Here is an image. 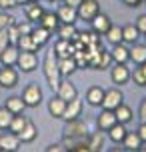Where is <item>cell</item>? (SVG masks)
I'll list each match as a JSON object with an SVG mask.
<instances>
[{"label":"cell","mask_w":146,"mask_h":152,"mask_svg":"<svg viewBox=\"0 0 146 152\" xmlns=\"http://www.w3.org/2000/svg\"><path fill=\"white\" fill-rule=\"evenodd\" d=\"M76 10H78V18H80V20L90 22L94 16L100 12V4H98V0H82Z\"/></svg>","instance_id":"obj_3"},{"label":"cell","mask_w":146,"mask_h":152,"mask_svg":"<svg viewBox=\"0 0 146 152\" xmlns=\"http://www.w3.org/2000/svg\"><path fill=\"white\" fill-rule=\"evenodd\" d=\"M106 36V40L110 42V44L114 46V44H120V42H124V38H122V26H110L108 28V32L104 34Z\"/></svg>","instance_id":"obj_34"},{"label":"cell","mask_w":146,"mask_h":152,"mask_svg":"<svg viewBox=\"0 0 146 152\" xmlns=\"http://www.w3.org/2000/svg\"><path fill=\"white\" fill-rule=\"evenodd\" d=\"M104 148V136L102 132H94L88 136V152H100Z\"/></svg>","instance_id":"obj_30"},{"label":"cell","mask_w":146,"mask_h":152,"mask_svg":"<svg viewBox=\"0 0 146 152\" xmlns=\"http://www.w3.org/2000/svg\"><path fill=\"white\" fill-rule=\"evenodd\" d=\"M16 2H18V4H22V6H24V4H26L28 0H16Z\"/></svg>","instance_id":"obj_49"},{"label":"cell","mask_w":146,"mask_h":152,"mask_svg":"<svg viewBox=\"0 0 146 152\" xmlns=\"http://www.w3.org/2000/svg\"><path fill=\"white\" fill-rule=\"evenodd\" d=\"M36 136H38V128H36V124H34V122H30V120L26 122V126L18 132V138H20V142H24V144L34 142V140H36Z\"/></svg>","instance_id":"obj_18"},{"label":"cell","mask_w":146,"mask_h":152,"mask_svg":"<svg viewBox=\"0 0 146 152\" xmlns=\"http://www.w3.org/2000/svg\"><path fill=\"white\" fill-rule=\"evenodd\" d=\"M64 136H88V124L84 120H80V118L66 120Z\"/></svg>","instance_id":"obj_7"},{"label":"cell","mask_w":146,"mask_h":152,"mask_svg":"<svg viewBox=\"0 0 146 152\" xmlns=\"http://www.w3.org/2000/svg\"><path fill=\"white\" fill-rule=\"evenodd\" d=\"M6 108L10 110V112H14V114H22L24 108H26V104H24L22 96H10V98L6 100Z\"/></svg>","instance_id":"obj_32"},{"label":"cell","mask_w":146,"mask_h":152,"mask_svg":"<svg viewBox=\"0 0 146 152\" xmlns=\"http://www.w3.org/2000/svg\"><path fill=\"white\" fill-rule=\"evenodd\" d=\"M30 36L34 38V42L42 48V46H46L48 40H50V30H48V28H44V26H38V28H32Z\"/></svg>","instance_id":"obj_25"},{"label":"cell","mask_w":146,"mask_h":152,"mask_svg":"<svg viewBox=\"0 0 146 152\" xmlns=\"http://www.w3.org/2000/svg\"><path fill=\"white\" fill-rule=\"evenodd\" d=\"M58 32H60V38L70 40V42H74L78 38V30L74 24H62V26H58Z\"/></svg>","instance_id":"obj_33"},{"label":"cell","mask_w":146,"mask_h":152,"mask_svg":"<svg viewBox=\"0 0 146 152\" xmlns=\"http://www.w3.org/2000/svg\"><path fill=\"white\" fill-rule=\"evenodd\" d=\"M58 68H60L62 76H72L78 70V64L74 56H64V58H58Z\"/></svg>","instance_id":"obj_20"},{"label":"cell","mask_w":146,"mask_h":152,"mask_svg":"<svg viewBox=\"0 0 146 152\" xmlns=\"http://www.w3.org/2000/svg\"><path fill=\"white\" fill-rule=\"evenodd\" d=\"M56 14H58L62 24H74L78 20V10L74 6H68V4H62Z\"/></svg>","instance_id":"obj_14"},{"label":"cell","mask_w":146,"mask_h":152,"mask_svg":"<svg viewBox=\"0 0 146 152\" xmlns=\"http://www.w3.org/2000/svg\"><path fill=\"white\" fill-rule=\"evenodd\" d=\"M138 34H140V30L136 28V24H126V26H122V38H124V42L134 44V42L138 40Z\"/></svg>","instance_id":"obj_31"},{"label":"cell","mask_w":146,"mask_h":152,"mask_svg":"<svg viewBox=\"0 0 146 152\" xmlns=\"http://www.w3.org/2000/svg\"><path fill=\"white\" fill-rule=\"evenodd\" d=\"M80 114H82V100L74 98L66 102V108H64V114H62V118L64 120H74V118H80Z\"/></svg>","instance_id":"obj_12"},{"label":"cell","mask_w":146,"mask_h":152,"mask_svg":"<svg viewBox=\"0 0 146 152\" xmlns=\"http://www.w3.org/2000/svg\"><path fill=\"white\" fill-rule=\"evenodd\" d=\"M54 52H56V56L58 58H64V56H72V54L76 52V46H74V42H70V40H64V38H60L56 44H54Z\"/></svg>","instance_id":"obj_17"},{"label":"cell","mask_w":146,"mask_h":152,"mask_svg":"<svg viewBox=\"0 0 146 152\" xmlns=\"http://www.w3.org/2000/svg\"><path fill=\"white\" fill-rule=\"evenodd\" d=\"M18 6V2L16 0H0V8H4V10H10V8Z\"/></svg>","instance_id":"obj_42"},{"label":"cell","mask_w":146,"mask_h":152,"mask_svg":"<svg viewBox=\"0 0 146 152\" xmlns=\"http://www.w3.org/2000/svg\"><path fill=\"white\" fill-rule=\"evenodd\" d=\"M6 46H10V36H8V28H2V30H0V52H2Z\"/></svg>","instance_id":"obj_40"},{"label":"cell","mask_w":146,"mask_h":152,"mask_svg":"<svg viewBox=\"0 0 146 152\" xmlns=\"http://www.w3.org/2000/svg\"><path fill=\"white\" fill-rule=\"evenodd\" d=\"M16 46H18V50H28V52H36V50L40 48V46L34 42V38H32L30 34H20Z\"/></svg>","instance_id":"obj_26"},{"label":"cell","mask_w":146,"mask_h":152,"mask_svg":"<svg viewBox=\"0 0 146 152\" xmlns=\"http://www.w3.org/2000/svg\"><path fill=\"white\" fill-rule=\"evenodd\" d=\"M42 70H44V76H46V82L48 86L56 90L58 88V84H60V68H58V56L54 52V48L46 50L44 54V60H42Z\"/></svg>","instance_id":"obj_1"},{"label":"cell","mask_w":146,"mask_h":152,"mask_svg":"<svg viewBox=\"0 0 146 152\" xmlns=\"http://www.w3.org/2000/svg\"><path fill=\"white\" fill-rule=\"evenodd\" d=\"M90 24H92V30L96 32V34H106L108 28L112 26V20H110V16H108V14H100V12H98V14L90 20Z\"/></svg>","instance_id":"obj_13"},{"label":"cell","mask_w":146,"mask_h":152,"mask_svg":"<svg viewBox=\"0 0 146 152\" xmlns=\"http://www.w3.org/2000/svg\"><path fill=\"white\" fill-rule=\"evenodd\" d=\"M18 84V70L14 66H2L0 68V88H14Z\"/></svg>","instance_id":"obj_8"},{"label":"cell","mask_w":146,"mask_h":152,"mask_svg":"<svg viewBox=\"0 0 146 152\" xmlns=\"http://www.w3.org/2000/svg\"><path fill=\"white\" fill-rule=\"evenodd\" d=\"M64 108H66V100L60 98L58 94H56L54 98H50V102H48V112H50L52 118H62Z\"/></svg>","instance_id":"obj_19"},{"label":"cell","mask_w":146,"mask_h":152,"mask_svg":"<svg viewBox=\"0 0 146 152\" xmlns=\"http://www.w3.org/2000/svg\"><path fill=\"white\" fill-rule=\"evenodd\" d=\"M102 98H104V90L100 86H92L86 92V102L90 106H102Z\"/></svg>","instance_id":"obj_24"},{"label":"cell","mask_w":146,"mask_h":152,"mask_svg":"<svg viewBox=\"0 0 146 152\" xmlns=\"http://www.w3.org/2000/svg\"><path fill=\"white\" fill-rule=\"evenodd\" d=\"M22 100L24 104H26V108H36L40 106V102H42V88H40L38 84H28L26 88H24L22 92Z\"/></svg>","instance_id":"obj_2"},{"label":"cell","mask_w":146,"mask_h":152,"mask_svg":"<svg viewBox=\"0 0 146 152\" xmlns=\"http://www.w3.org/2000/svg\"><path fill=\"white\" fill-rule=\"evenodd\" d=\"M18 46L16 44H10L6 46L2 52H0V62H2V66H16V62H18Z\"/></svg>","instance_id":"obj_10"},{"label":"cell","mask_w":146,"mask_h":152,"mask_svg":"<svg viewBox=\"0 0 146 152\" xmlns=\"http://www.w3.org/2000/svg\"><path fill=\"white\" fill-rule=\"evenodd\" d=\"M130 70L126 64H120V62H114V66L110 70V78H112V82L118 84V86H124V84L130 82Z\"/></svg>","instance_id":"obj_5"},{"label":"cell","mask_w":146,"mask_h":152,"mask_svg":"<svg viewBox=\"0 0 146 152\" xmlns=\"http://www.w3.org/2000/svg\"><path fill=\"white\" fill-rule=\"evenodd\" d=\"M116 114V120L120 122V124H128V122L134 118V114H132V108L130 106H126V104H120V106L114 110Z\"/></svg>","instance_id":"obj_29"},{"label":"cell","mask_w":146,"mask_h":152,"mask_svg":"<svg viewBox=\"0 0 146 152\" xmlns=\"http://www.w3.org/2000/svg\"><path fill=\"white\" fill-rule=\"evenodd\" d=\"M126 6H130V8H138L140 4H142V0H122Z\"/></svg>","instance_id":"obj_46"},{"label":"cell","mask_w":146,"mask_h":152,"mask_svg":"<svg viewBox=\"0 0 146 152\" xmlns=\"http://www.w3.org/2000/svg\"><path fill=\"white\" fill-rule=\"evenodd\" d=\"M14 22H16L14 16L6 14V12H0V30H2V28H8L10 24H14Z\"/></svg>","instance_id":"obj_39"},{"label":"cell","mask_w":146,"mask_h":152,"mask_svg":"<svg viewBox=\"0 0 146 152\" xmlns=\"http://www.w3.org/2000/svg\"><path fill=\"white\" fill-rule=\"evenodd\" d=\"M20 138L14 132H4L0 134V152H14L20 148Z\"/></svg>","instance_id":"obj_9"},{"label":"cell","mask_w":146,"mask_h":152,"mask_svg":"<svg viewBox=\"0 0 146 152\" xmlns=\"http://www.w3.org/2000/svg\"><path fill=\"white\" fill-rule=\"evenodd\" d=\"M24 12H26V18H28L30 22H38L40 18H42V14H44V8L40 6L38 2L28 0V2L24 4Z\"/></svg>","instance_id":"obj_16"},{"label":"cell","mask_w":146,"mask_h":152,"mask_svg":"<svg viewBox=\"0 0 146 152\" xmlns=\"http://www.w3.org/2000/svg\"><path fill=\"white\" fill-rule=\"evenodd\" d=\"M130 78L134 80L136 86H146V76H144V72L140 70V66H138V68H134V72L130 74Z\"/></svg>","instance_id":"obj_37"},{"label":"cell","mask_w":146,"mask_h":152,"mask_svg":"<svg viewBox=\"0 0 146 152\" xmlns=\"http://www.w3.org/2000/svg\"><path fill=\"white\" fill-rule=\"evenodd\" d=\"M64 150H66V146H64V144H50L46 148V152H64Z\"/></svg>","instance_id":"obj_43"},{"label":"cell","mask_w":146,"mask_h":152,"mask_svg":"<svg viewBox=\"0 0 146 152\" xmlns=\"http://www.w3.org/2000/svg\"><path fill=\"white\" fill-rule=\"evenodd\" d=\"M110 54H112V60L120 62V64H126V62L130 60V48H126L122 42L120 44H114V48L110 50Z\"/></svg>","instance_id":"obj_21"},{"label":"cell","mask_w":146,"mask_h":152,"mask_svg":"<svg viewBox=\"0 0 146 152\" xmlns=\"http://www.w3.org/2000/svg\"><path fill=\"white\" fill-rule=\"evenodd\" d=\"M122 144H124V148H126V150H140L144 142H142V138L138 136V132H126Z\"/></svg>","instance_id":"obj_23"},{"label":"cell","mask_w":146,"mask_h":152,"mask_svg":"<svg viewBox=\"0 0 146 152\" xmlns=\"http://www.w3.org/2000/svg\"><path fill=\"white\" fill-rule=\"evenodd\" d=\"M12 118H14V112H10L6 106L0 108V128H2V130H6L8 126H10Z\"/></svg>","instance_id":"obj_36"},{"label":"cell","mask_w":146,"mask_h":152,"mask_svg":"<svg viewBox=\"0 0 146 152\" xmlns=\"http://www.w3.org/2000/svg\"><path fill=\"white\" fill-rule=\"evenodd\" d=\"M50 2H56V0H50Z\"/></svg>","instance_id":"obj_51"},{"label":"cell","mask_w":146,"mask_h":152,"mask_svg":"<svg viewBox=\"0 0 146 152\" xmlns=\"http://www.w3.org/2000/svg\"><path fill=\"white\" fill-rule=\"evenodd\" d=\"M140 66V70H142V72H144V76H146V62H142V64H138Z\"/></svg>","instance_id":"obj_48"},{"label":"cell","mask_w":146,"mask_h":152,"mask_svg":"<svg viewBox=\"0 0 146 152\" xmlns=\"http://www.w3.org/2000/svg\"><path fill=\"white\" fill-rule=\"evenodd\" d=\"M136 28H138L142 34H146V14H140L136 18Z\"/></svg>","instance_id":"obj_41"},{"label":"cell","mask_w":146,"mask_h":152,"mask_svg":"<svg viewBox=\"0 0 146 152\" xmlns=\"http://www.w3.org/2000/svg\"><path fill=\"white\" fill-rule=\"evenodd\" d=\"M26 122H28V118H26L24 114H14V118H12V122H10L8 130H10V132H14V134H18V132L26 126Z\"/></svg>","instance_id":"obj_35"},{"label":"cell","mask_w":146,"mask_h":152,"mask_svg":"<svg viewBox=\"0 0 146 152\" xmlns=\"http://www.w3.org/2000/svg\"><path fill=\"white\" fill-rule=\"evenodd\" d=\"M56 94H58L60 98H64L66 102H70V100H74L78 96V90L70 80H60L58 88H56Z\"/></svg>","instance_id":"obj_11"},{"label":"cell","mask_w":146,"mask_h":152,"mask_svg":"<svg viewBox=\"0 0 146 152\" xmlns=\"http://www.w3.org/2000/svg\"><path fill=\"white\" fill-rule=\"evenodd\" d=\"M116 122H118V120H116L114 110H106V108H102V112L98 114V120H96V124H98L100 130H108V128H112Z\"/></svg>","instance_id":"obj_15"},{"label":"cell","mask_w":146,"mask_h":152,"mask_svg":"<svg viewBox=\"0 0 146 152\" xmlns=\"http://www.w3.org/2000/svg\"><path fill=\"white\" fill-rule=\"evenodd\" d=\"M124 94L118 88H110V90H104V98H102V108L106 110H116V108L122 104Z\"/></svg>","instance_id":"obj_6"},{"label":"cell","mask_w":146,"mask_h":152,"mask_svg":"<svg viewBox=\"0 0 146 152\" xmlns=\"http://www.w3.org/2000/svg\"><path fill=\"white\" fill-rule=\"evenodd\" d=\"M136 132H138V136L142 138V142L146 144V122H142V124H140V128L136 130Z\"/></svg>","instance_id":"obj_44"},{"label":"cell","mask_w":146,"mask_h":152,"mask_svg":"<svg viewBox=\"0 0 146 152\" xmlns=\"http://www.w3.org/2000/svg\"><path fill=\"white\" fill-rule=\"evenodd\" d=\"M108 138L112 140V142H116V144H122L124 136H126V128H124V124H120V122H116L112 128H108Z\"/></svg>","instance_id":"obj_27"},{"label":"cell","mask_w":146,"mask_h":152,"mask_svg":"<svg viewBox=\"0 0 146 152\" xmlns=\"http://www.w3.org/2000/svg\"><path fill=\"white\" fill-rule=\"evenodd\" d=\"M40 26H44V28H48V30H58V26H60V18H58V14H54V12H46L44 10V14H42V18L38 20Z\"/></svg>","instance_id":"obj_22"},{"label":"cell","mask_w":146,"mask_h":152,"mask_svg":"<svg viewBox=\"0 0 146 152\" xmlns=\"http://www.w3.org/2000/svg\"><path fill=\"white\" fill-rule=\"evenodd\" d=\"M32 2H38V0H32Z\"/></svg>","instance_id":"obj_50"},{"label":"cell","mask_w":146,"mask_h":152,"mask_svg":"<svg viewBox=\"0 0 146 152\" xmlns=\"http://www.w3.org/2000/svg\"><path fill=\"white\" fill-rule=\"evenodd\" d=\"M130 60L134 62V64L146 62V44H136V42H134V46L130 48Z\"/></svg>","instance_id":"obj_28"},{"label":"cell","mask_w":146,"mask_h":152,"mask_svg":"<svg viewBox=\"0 0 146 152\" xmlns=\"http://www.w3.org/2000/svg\"><path fill=\"white\" fill-rule=\"evenodd\" d=\"M14 24H16V28H18V32H20V34H30L32 28H34L28 18H26V20H22V22H14Z\"/></svg>","instance_id":"obj_38"},{"label":"cell","mask_w":146,"mask_h":152,"mask_svg":"<svg viewBox=\"0 0 146 152\" xmlns=\"http://www.w3.org/2000/svg\"><path fill=\"white\" fill-rule=\"evenodd\" d=\"M16 66L22 70V72H32V70H36V68H38V56H36V52L20 50Z\"/></svg>","instance_id":"obj_4"},{"label":"cell","mask_w":146,"mask_h":152,"mask_svg":"<svg viewBox=\"0 0 146 152\" xmlns=\"http://www.w3.org/2000/svg\"><path fill=\"white\" fill-rule=\"evenodd\" d=\"M140 120L142 122H146V96H144V100H142V104H140Z\"/></svg>","instance_id":"obj_45"},{"label":"cell","mask_w":146,"mask_h":152,"mask_svg":"<svg viewBox=\"0 0 146 152\" xmlns=\"http://www.w3.org/2000/svg\"><path fill=\"white\" fill-rule=\"evenodd\" d=\"M62 2H64V4H68V6H74V8H78L82 0H62Z\"/></svg>","instance_id":"obj_47"}]
</instances>
